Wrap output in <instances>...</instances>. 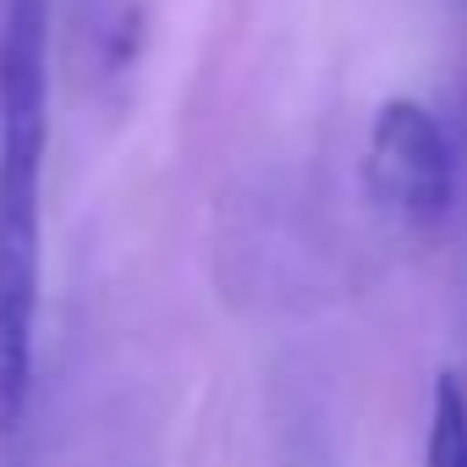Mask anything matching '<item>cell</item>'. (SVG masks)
I'll list each match as a JSON object with an SVG mask.
<instances>
[{
    "instance_id": "obj_3",
    "label": "cell",
    "mask_w": 467,
    "mask_h": 467,
    "mask_svg": "<svg viewBox=\"0 0 467 467\" xmlns=\"http://www.w3.org/2000/svg\"><path fill=\"white\" fill-rule=\"evenodd\" d=\"M423 467H467V396H462L456 374H440V379H434Z\"/></svg>"
},
{
    "instance_id": "obj_1",
    "label": "cell",
    "mask_w": 467,
    "mask_h": 467,
    "mask_svg": "<svg viewBox=\"0 0 467 467\" xmlns=\"http://www.w3.org/2000/svg\"><path fill=\"white\" fill-rule=\"evenodd\" d=\"M45 149L0 138V434H17L34 396V330H39V187Z\"/></svg>"
},
{
    "instance_id": "obj_2",
    "label": "cell",
    "mask_w": 467,
    "mask_h": 467,
    "mask_svg": "<svg viewBox=\"0 0 467 467\" xmlns=\"http://www.w3.org/2000/svg\"><path fill=\"white\" fill-rule=\"evenodd\" d=\"M363 182L385 214H396L412 231H429L451 214L456 198V154L440 127V116L423 99H385L368 121L363 149Z\"/></svg>"
}]
</instances>
